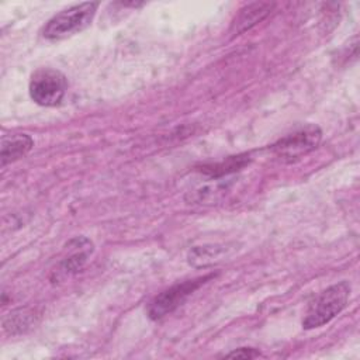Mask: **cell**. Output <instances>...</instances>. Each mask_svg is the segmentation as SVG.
I'll list each match as a JSON object with an SVG mask.
<instances>
[{
    "instance_id": "cell-1",
    "label": "cell",
    "mask_w": 360,
    "mask_h": 360,
    "mask_svg": "<svg viewBox=\"0 0 360 360\" xmlns=\"http://www.w3.org/2000/svg\"><path fill=\"white\" fill-rule=\"evenodd\" d=\"M350 297V284L339 281L323 290L309 305L304 319V329H314L323 326L339 315L347 305Z\"/></svg>"
},
{
    "instance_id": "cell-2",
    "label": "cell",
    "mask_w": 360,
    "mask_h": 360,
    "mask_svg": "<svg viewBox=\"0 0 360 360\" xmlns=\"http://www.w3.org/2000/svg\"><path fill=\"white\" fill-rule=\"evenodd\" d=\"M97 7V1H86L59 11L45 24L42 35L46 39L55 41L72 37L83 31L93 21Z\"/></svg>"
},
{
    "instance_id": "cell-3",
    "label": "cell",
    "mask_w": 360,
    "mask_h": 360,
    "mask_svg": "<svg viewBox=\"0 0 360 360\" xmlns=\"http://www.w3.org/2000/svg\"><path fill=\"white\" fill-rule=\"evenodd\" d=\"M30 96L42 107H55L60 104L68 90L66 76L52 68H41L35 70L30 80Z\"/></svg>"
},
{
    "instance_id": "cell-4",
    "label": "cell",
    "mask_w": 360,
    "mask_h": 360,
    "mask_svg": "<svg viewBox=\"0 0 360 360\" xmlns=\"http://www.w3.org/2000/svg\"><path fill=\"white\" fill-rule=\"evenodd\" d=\"M322 139V131L316 124H305L280 138L271 145V150L283 160H297L315 150Z\"/></svg>"
},
{
    "instance_id": "cell-5",
    "label": "cell",
    "mask_w": 360,
    "mask_h": 360,
    "mask_svg": "<svg viewBox=\"0 0 360 360\" xmlns=\"http://www.w3.org/2000/svg\"><path fill=\"white\" fill-rule=\"evenodd\" d=\"M212 274L198 277L194 280H187L179 284L172 285L170 288L158 294L148 305V316L153 321H158L167 314L173 312L179 308L198 287H201L207 280H210Z\"/></svg>"
},
{
    "instance_id": "cell-6",
    "label": "cell",
    "mask_w": 360,
    "mask_h": 360,
    "mask_svg": "<svg viewBox=\"0 0 360 360\" xmlns=\"http://www.w3.org/2000/svg\"><path fill=\"white\" fill-rule=\"evenodd\" d=\"M273 6H274L273 3H266V1H260V3L257 1V3H250L245 6L243 8L239 10L238 15L235 17L231 25V32L233 35H239L243 31L252 28L271 11Z\"/></svg>"
},
{
    "instance_id": "cell-7",
    "label": "cell",
    "mask_w": 360,
    "mask_h": 360,
    "mask_svg": "<svg viewBox=\"0 0 360 360\" xmlns=\"http://www.w3.org/2000/svg\"><path fill=\"white\" fill-rule=\"evenodd\" d=\"M34 146V141L27 134H13L1 136V167L21 159L25 156Z\"/></svg>"
},
{
    "instance_id": "cell-8",
    "label": "cell",
    "mask_w": 360,
    "mask_h": 360,
    "mask_svg": "<svg viewBox=\"0 0 360 360\" xmlns=\"http://www.w3.org/2000/svg\"><path fill=\"white\" fill-rule=\"evenodd\" d=\"M231 249L232 248H229V245L195 246L188 252L187 260L194 267H207L222 260V257H226Z\"/></svg>"
},
{
    "instance_id": "cell-9",
    "label": "cell",
    "mask_w": 360,
    "mask_h": 360,
    "mask_svg": "<svg viewBox=\"0 0 360 360\" xmlns=\"http://www.w3.org/2000/svg\"><path fill=\"white\" fill-rule=\"evenodd\" d=\"M249 156L248 155H238V156H231L226 160L214 163V165H207L201 167V172L205 173L210 177H224L228 176L233 172H238L243 169L249 163Z\"/></svg>"
},
{
    "instance_id": "cell-10",
    "label": "cell",
    "mask_w": 360,
    "mask_h": 360,
    "mask_svg": "<svg viewBox=\"0 0 360 360\" xmlns=\"http://www.w3.org/2000/svg\"><path fill=\"white\" fill-rule=\"evenodd\" d=\"M31 323H32V314L22 308L10 312L3 321L4 329L10 333L24 332L31 326Z\"/></svg>"
},
{
    "instance_id": "cell-11",
    "label": "cell",
    "mask_w": 360,
    "mask_h": 360,
    "mask_svg": "<svg viewBox=\"0 0 360 360\" xmlns=\"http://www.w3.org/2000/svg\"><path fill=\"white\" fill-rule=\"evenodd\" d=\"M259 356L260 353L252 347H240L226 354V357H236V359H255Z\"/></svg>"
}]
</instances>
